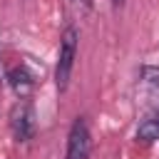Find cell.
Segmentation results:
<instances>
[{"instance_id":"6da1fadb","label":"cell","mask_w":159,"mask_h":159,"mask_svg":"<svg viewBox=\"0 0 159 159\" xmlns=\"http://www.w3.org/2000/svg\"><path fill=\"white\" fill-rule=\"evenodd\" d=\"M77 27L67 25L60 35V52H57V67H55V82L57 89L65 92L70 87V77H72V67H75V57H77Z\"/></svg>"},{"instance_id":"7a4b0ae2","label":"cell","mask_w":159,"mask_h":159,"mask_svg":"<svg viewBox=\"0 0 159 159\" xmlns=\"http://www.w3.org/2000/svg\"><path fill=\"white\" fill-rule=\"evenodd\" d=\"M92 152V134H89V124L84 117H77L70 127L67 134V149H65V159H89Z\"/></svg>"},{"instance_id":"3957f363","label":"cell","mask_w":159,"mask_h":159,"mask_svg":"<svg viewBox=\"0 0 159 159\" xmlns=\"http://www.w3.org/2000/svg\"><path fill=\"white\" fill-rule=\"evenodd\" d=\"M10 132L17 142H30L35 137V112L27 99H20L10 109Z\"/></svg>"},{"instance_id":"277c9868","label":"cell","mask_w":159,"mask_h":159,"mask_svg":"<svg viewBox=\"0 0 159 159\" xmlns=\"http://www.w3.org/2000/svg\"><path fill=\"white\" fill-rule=\"evenodd\" d=\"M5 77H7V84L12 87V92H15L20 99H27V97L32 94V89H35V77H32V72H30L25 65H12V67L5 72Z\"/></svg>"},{"instance_id":"5b68a950","label":"cell","mask_w":159,"mask_h":159,"mask_svg":"<svg viewBox=\"0 0 159 159\" xmlns=\"http://www.w3.org/2000/svg\"><path fill=\"white\" fill-rule=\"evenodd\" d=\"M137 139H139L142 144H152V142L159 139V107L142 119V124H139V129H137Z\"/></svg>"},{"instance_id":"8992f818","label":"cell","mask_w":159,"mask_h":159,"mask_svg":"<svg viewBox=\"0 0 159 159\" xmlns=\"http://www.w3.org/2000/svg\"><path fill=\"white\" fill-rule=\"evenodd\" d=\"M144 77L149 84H159V70H152V67H144Z\"/></svg>"},{"instance_id":"52a82bcc","label":"cell","mask_w":159,"mask_h":159,"mask_svg":"<svg viewBox=\"0 0 159 159\" xmlns=\"http://www.w3.org/2000/svg\"><path fill=\"white\" fill-rule=\"evenodd\" d=\"M112 5H114V7H122V5H124V0H112Z\"/></svg>"},{"instance_id":"ba28073f","label":"cell","mask_w":159,"mask_h":159,"mask_svg":"<svg viewBox=\"0 0 159 159\" xmlns=\"http://www.w3.org/2000/svg\"><path fill=\"white\" fill-rule=\"evenodd\" d=\"M77 2H82V5H87V7H89V5L94 2V0H77Z\"/></svg>"},{"instance_id":"9c48e42d","label":"cell","mask_w":159,"mask_h":159,"mask_svg":"<svg viewBox=\"0 0 159 159\" xmlns=\"http://www.w3.org/2000/svg\"><path fill=\"white\" fill-rule=\"evenodd\" d=\"M0 50H2V45H0ZM0 75H2V67H0Z\"/></svg>"}]
</instances>
